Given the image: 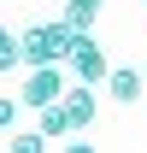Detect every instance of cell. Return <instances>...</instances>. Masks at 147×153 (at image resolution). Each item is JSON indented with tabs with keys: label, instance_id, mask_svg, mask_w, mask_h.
I'll return each mask as SVG.
<instances>
[{
	"label": "cell",
	"instance_id": "cell-1",
	"mask_svg": "<svg viewBox=\"0 0 147 153\" xmlns=\"http://www.w3.org/2000/svg\"><path fill=\"white\" fill-rule=\"evenodd\" d=\"M65 41H71L65 18L59 24H30L18 36V53H24V65H65Z\"/></svg>",
	"mask_w": 147,
	"mask_h": 153
},
{
	"label": "cell",
	"instance_id": "cell-2",
	"mask_svg": "<svg viewBox=\"0 0 147 153\" xmlns=\"http://www.w3.org/2000/svg\"><path fill=\"white\" fill-rule=\"evenodd\" d=\"M65 71L100 88V82H106V71H112V65H106V47H100L88 30H71V41H65Z\"/></svg>",
	"mask_w": 147,
	"mask_h": 153
},
{
	"label": "cell",
	"instance_id": "cell-3",
	"mask_svg": "<svg viewBox=\"0 0 147 153\" xmlns=\"http://www.w3.org/2000/svg\"><path fill=\"white\" fill-rule=\"evenodd\" d=\"M65 82H71V71H65V65H30V76H24L18 100L36 112V106H47V100H59V94H65Z\"/></svg>",
	"mask_w": 147,
	"mask_h": 153
},
{
	"label": "cell",
	"instance_id": "cell-4",
	"mask_svg": "<svg viewBox=\"0 0 147 153\" xmlns=\"http://www.w3.org/2000/svg\"><path fill=\"white\" fill-rule=\"evenodd\" d=\"M59 100H65V112H71V130H76V135H88L94 112H100V100H94V82H82V76H71Z\"/></svg>",
	"mask_w": 147,
	"mask_h": 153
},
{
	"label": "cell",
	"instance_id": "cell-5",
	"mask_svg": "<svg viewBox=\"0 0 147 153\" xmlns=\"http://www.w3.org/2000/svg\"><path fill=\"white\" fill-rule=\"evenodd\" d=\"M100 88H106L112 100H124V106H135V100H141V88H147V82H141V71H135V65H112V71H106V82H100Z\"/></svg>",
	"mask_w": 147,
	"mask_h": 153
},
{
	"label": "cell",
	"instance_id": "cell-6",
	"mask_svg": "<svg viewBox=\"0 0 147 153\" xmlns=\"http://www.w3.org/2000/svg\"><path fill=\"white\" fill-rule=\"evenodd\" d=\"M36 130L47 135V141H71V112H65V100H47V106H36Z\"/></svg>",
	"mask_w": 147,
	"mask_h": 153
},
{
	"label": "cell",
	"instance_id": "cell-7",
	"mask_svg": "<svg viewBox=\"0 0 147 153\" xmlns=\"http://www.w3.org/2000/svg\"><path fill=\"white\" fill-rule=\"evenodd\" d=\"M94 18H100V0H65V24L71 30H94Z\"/></svg>",
	"mask_w": 147,
	"mask_h": 153
},
{
	"label": "cell",
	"instance_id": "cell-8",
	"mask_svg": "<svg viewBox=\"0 0 147 153\" xmlns=\"http://www.w3.org/2000/svg\"><path fill=\"white\" fill-rule=\"evenodd\" d=\"M47 147H53V141H47L41 130H12L6 135V153H47Z\"/></svg>",
	"mask_w": 147,
	"mask_h": 153
},
{
	"label": "cell",
	"instance_id": "cell-9",
	"mask_svg": "<svg viewBox=\"0 0 147 153\" xmlns=\"http://www.w3.org/2000/svg\"><path fill=\"white\" fill-rule=\"evenodd\" d=\"M18 65H24V53H18V36L0 24V71H18Z\"/></svg>",
	"mask_w": 147,
	"mask_h": 153
},
{
	"label": "cell",
	"instance_id": "cell-10",
	"mask_svg": "<svg viewBox=\"0 0 147 153\" xmlns=\"http://www.w3.org/2000/svg\"><path fill=\"white\" fill-rule=\"evenodd\" d=\"M18 106H24L18 94H0V130H12V124H18Z\"/></svg>",
	"mask_w": 147,
	"mask_h": 153
},
{
	"label": "cell",
	"instance_id": "cell-11",
	"mask_svg": "<svg viewBox=\"0 0 147 153\" xmlns=\"http://www.w3.org/2000/svg\"><path fill=\"white\" fill-rule=\"evenodd\" d=\"M141 6H147V0H141Z\"/></svg>",
	"mask_w": 147,
	"mask_h": 153
}]
</instances>
